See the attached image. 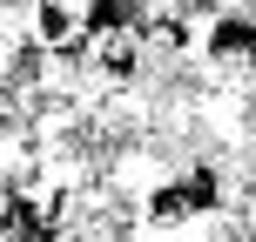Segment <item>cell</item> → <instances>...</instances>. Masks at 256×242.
Returning <instances> with one entry per match:
<instances>
[{
    "instance_id": "6da1fadb",
    "label": "cell",
    "mask_w": 256,
    "mask_h": 242,
    "mask_svg": "<svg viewBox=\"0 0 256 242\" xmlns=\"http://www.w3.org/2000/svg\"><path fill=\"white\" fill-rule=\"evenodd\" d=\"M27 27H34V40L48 54L74 47V40H88V7H68V0H40L34 13H27Z\"/></svg>"
},
{
    "instance_id": "7a4b0ae2",
    "label": "cell",
    "mask_w": 256,
    "mask_h": 242,
    "mask_svg": "<svg viewBox=\"0 0 256 242\" xmlns=\"http://www.w3.org/2000/svg\"><path fill=\"white\" fill-rule=\"evenodd\" d=\"M182 189H189V202H196V222L222 216V168L216 162H189L182 168Z\"/></svg>"
}]
</instances>
